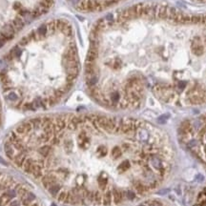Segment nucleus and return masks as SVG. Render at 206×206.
Masks as SVG:
<instances>
[{"label":"nucleus","instance_id":"nucleus-1","mask_svg":"<svg viewBox=\"0 0 206 206\" xmlns=\"http://www.w3.org/2000/svg\"><path fill=\"white\" fill-rule=\"evenodd\" d=\"M7 156L59 202L119 205L169 177L167 134L143 119L66 113L23 121L7 136Z\"/></svg>","mask_w":206,"mask_h":206},{"label":"nucleus","instance_id":"nucleus-2","mask_svg":"<svg viewBox=\"0 0 206 206\" xmlns=\"http://www.w3.org/2000/svg\"><path fill=\"white\" fill-rule=\"evenodd\" d=\"M84 77L90 97L112 111L140 109L150 95L206 105V13L144 1L104 15L90 34Z\"/></svg>","mask_w":206,"mask_h":206},{"label":"nucleus","instance_id":"nucleus-3","mask_svg":"<svg viewBox=\"0 0 206 206\" xmlns=\"http://www.w3.org/2000/svg\"><path fill=\"white\" fill-rule=\"evenodd\" d=\"M80 72L75 27L54 18L21 37L0 60V84L7 102L21 111H43L61 102Z\"/></svg>","mask_w":206,"mask_h":206},{"label":"nucleus","instance_id":"nucleus-4","mask_svg":"<svg viewBox=\"0 0 206 206\" xmlns=\"http://www.w3.org/2000/svg\"><path fill=\"white\" fill-rule=\"evenodd\" d=\"M55 0H0V49L48 13Z\"/></svg>","mask_w":206,"mask_h":206},{"label":"nucleus","instance_id":"nucleus-5","mask_svg":"<svg viewBox=\"0 0 206 206\" xmlns=\"http://www.w3.org/2000/svg\"><path fill=\"white\" fill-rule=\"evenodd\" d=\"M177 136L180 144L206 166V114L182 121Z\"/></svg>","mask_w":206,"mask_h":206},{"label":"nucleus","instance_id":"nucleus-6","mask_svg":"<svg viewBox=\"0 0 206 206\" xmlns=\"http://www.w3.org/2000/svg\"><path fill=\"white\" fill-rule=\"evenodd\" d=\"M72 6L81 13L102 12L124 0H69Z\"/></svg>","mask_w":206,"mask_h":206},{"label":"nucleus","instance_id":"nucleus-7","mask_svg":"<svg viewBox=\"0 0 206 206\" xmlns=\"http://www.w3.org/2000/svg\"><path fill=\"white\" fill-rule=\"evenodd\" d=\"M187 1H190V2H192V3H196V4L206 5V0H187Z\"/></svg>","mask_w":206,"mask_h":206},{"label":"nucleus","instance_id":"nucleus-8","mask_svg":"<svg viewBox=\"0 0 206 206\" xmlns=\"http://www.w3.org/2000/svg\"><path fill=\"white\" fill-rule=\"evenodd\" d=\"M2 121V109H1V103H0V125H1Z\"/></svg>","mask_w":206,"mask_h":206}]
</instances>
